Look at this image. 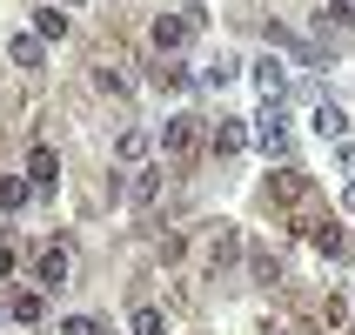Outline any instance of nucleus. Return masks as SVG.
<instances>
[{"label":"nucleus","mask_w":355,"mask_h":335,"mask_svg":"<svg viewBox=\"0 0 355 335\" xmlns=\"http://www.w3.org/2000/svg\"><path fill=\"white\" fill-rule=\"evenodd\" d=\"M329 20L336 27H355V0H329Z\"/></svg>","instance_id":"4be33fe9"},{"label":"nucleus","mask_w":355,"mask_h":335,"mask_svg":"<svg viewBox=\"0 0 355 335\" xmlns=\"http://www.w3.org/2000/svg\"><path fill=\"white\" fill-rule=\"evenodd\" d=\"M94 87H101V94H128V80H121L114 67H94Z\"/></svg>","instance_id":"412c9836"},{"label":"nucleus","mask_w":355,"mask_h":335,"mask_svg":"<svg viewBox=\"0 0 355 335\" xmlns=\"http://www.w3.org/2000/svg\"><path fill=\"white\" fill-rule=\"evenodd\" d=\"M188 27H195L188 14H155V27H148V40H155V54H175L181 40H188Z\"/></svg>","instance_id":"20e7f679"},{"label":"nucleus","mask_w":355,"mask_h":335,"mask_svg":"<svg viewBox=\"0 0 355 335\" xmlns=\"http://www.w3.org/2000/svg\"><path fill=\"white\" fill-rule=\"evenodd\" d=\"M7 316H14V322H27V329H34V322L47 316V295H40V289H20V295L7 302Z\"/></svg>","instance_id":"f8f14e48"},{"label":"nucleus","mask_w":355,"mask_h":335,"mask_svg":"<svg viewBox=\"0 0 355 335\" xmlns=\"http://www.w3.org/2000/svg\"><path fill=\"white\" fill-rule=\"evenodd\" d=\"M248 148V128L241 121H215V155H241Z\"/></svg>","instance_id":"4468645a"},{"label":"nucleus","mask_w":355,"mask_h":335,"mask_svg":"<svg viewBox=\"0 0 355 335\" xmlns=\"http://www.w3.org/2000/svg\"><path fill=\"white\" fill-rule=\"evenodd\" d=\"M14 275V248H7V241H0V282Z\"/></svg>","instance_id":"5701e85b"},{"label":"nucleus","mask_w":355,"mask_h":335,"mask_svg":"<svg viewBox=\"0 0 355 335\" xmlns=\"http://www.w3.org/2000/svg\"><path fill=\"white\" fill-rule=\"evenodd\" d=\"M309 201V175L302 168H275L268 175V208H302Z\"/></svg>","instance_id":"7ed1b4c3"},{"label":"nucleus","mask_w":355,"mask_h":335,"mask_svg":"<svg viewBox=\"0 0 355 335\" xmlns=\"http://www.w3.org/2000/svg\"><path fill=\"white\" fill-rule=\"evenodd\" d=\"M7 60H14V67H40V60H47V40L40 34H14L7 40Z\"/></svg>","instance_id":"9d476101"},{"label":"nucleus","mask_w":355,"mask_h":335,"mask_svg":"<svg viewBox=\"0 0 355 335\" xmlns=\"http://www.w3.org/2000/svg\"><path fill=\"white\" fill-rule=\"evenodd\" d=\"M161 155H168V161H195V155H201V121H195V114L161 121Z\"/></svg>","instance_id":"f257e3e1"},{"label":"nucleus","mask_w":355,"mask_h":335,"mask_svg":"<svg viewBox=\"0 0 355 335\" xmlns=\"http://www.w3.org/2000/svg\"><path fill=\"white\" fill-rule=\"evenodd\" d=\"M295 228H302V235H309V241H315L322 255H342V248H349V241H342V228H336V221H329V215H302Z\"/></svg>","instance_id":"39448f33"},{"label":"nucleus","mask_w":355,"mask_h":335,"mask_svg":"<svg viewBox=\"0 0 355 335\" xmlns=\"http://www.w3.org/2000/svg\"><path fill=\"white\" fill-rule=\"evenodd\" d=\"M128 335H168V316H161V309H148V302H141L135 316H128Z\"/></svg>","instance_id":"2eb2a0df"},{"label":"nucleus","mask_w":355,"mask_h":335,"mask_svg":"<svg viewBox=\"0 0 355 335\" xmlns=\"http://www.w3.org/2000/svg\"><path fill=\"white\" fill-rule=\"evenodd\" d=\"M128 201H135V215L148 221L161 208V175H135V188H128Z\"/></svg>","instance_id":"9b49d317"},{"label":"nucleus","mask_w":355,"mask_h":335,"mask_svg":"<svg viewBox=\"0 0 355 335\" xmlns=\"http://www.w3.org/2000/svg\"><path fill=\"white\" fill-rule=\"evenodd\" d=\"M342 201H349V215H355V181H349V195H342Z\"/></svg>","instance_id":"393cba45"},{"label":"nucleus","mask_w":355,"mask_h":335,"mask_svg":"<svg viewBox=\"0 0 355 335\" xmlns=\"http://www.w3.org/2000/svg\"><path fill=\"white\" fill-rule=\"evenodd\" d=\"M67 7H80V0H67Z\"/></svg>","instance_id":"a878e982"},{"label":"nucleus","mask_w":355,"mask_h":335,"mask_svg":"<svg viewBox=\"0 0 355 335\" xmlns=\"http://www.w3.org/2000/svg\"><path fill=\"white\" fill-rule=\"evenodd\" d=\"M342 161H349V168H355V141H342Z\"/></svg>","instance_id":"b1692460"},{"label":"nucleus","mask_w":355,"mask_h":335,"mask_svg":"<svg viewBox=\"0 0 355 335\" xmlns=\"http://www.w3.org/2000/svg\"><path fill=\"white\" fill-rule=\"evenodd\" d=\"M248 268H255V282H282V261L268 255V248H255V255H248Z\"/></svg>","instance_id":"6ab92c4d"},{"label":"nucleus","mask_w":355,"mask_h":335,"mask_svg":"<svg viewBox=\"0 0 355 335\" xmlns=\"http://www.w3.org/2000/svg\"><path fill=\"white\" fill-rule=\"evenodd\" d=\"M27 195H34V181H27V175H0V215L27 208Z\"/></svg>","instance_id":"ddd939ff"},{"label":"nucleus","mask_w":355,"mask_h":335,"mask_svg":"<svg viewBox=\"0 0 355 335\" xmlns=\"http://www.w3.org/2000/svg\"><path fill=\"white\" fill-rule=\"evenodd\" d=\"M235 248H241L235 221H215V235H208V268H228V261H235Z\"/></svg>","instance_id":"423d86ee"},{"label":"nucleus","mask_w":355,"mask_h":335,"mask_svg":"<svg viewBox=\"0 0 355 335\" xmlns=\"http://www.w3.org/2000/svg\"><path fill=\"white\" fill-rule=\"evenodd\" d=\"M34 34H40V40H60V34H67V14H60L54 0H47V7L34 14Z\"/></svg>","instance_id":"dca6fc26"},{"label":"nucleus","mask_w":355,"mask_h":335,"mask_svg":"<svg viewBox=\"0 0 355 335\" xmlns=\"http://www.w3.org/2000/svg\"><path fill=\"white\" fill-rule=\"evenodd\" d=\"M114 155H121V161H141V155H148V135H141V128H128V135L114 141Z\"/></svg>","instance_id":"a211bd4d"},{"label":"nucleus","mask_w":355,"mask_h":335,"mask_svg":"<svg viewBox=\"0 0 355 335\" xmlns=\"http://www.w3.org/2000/svg\"><path fill=\"white\" fill-rule=\"evenodd\" d=\"M67 275H74V255H67V248H40V261H34V289L40 295H54V289H67Z\"/></svg>","instance_id":"f03ea898"},{"label":"nucleus","mask_w":355,"mask_h":335,"mask_svg":"<svg viewBox=\"0 0 355 335\" xmlns=\"http://www.w3.org/2000/svg\"><path fill=\"white\" fill-rule=\"evenodd\" d=\"M309 128H315L322 141H342V135H349V114H342L336 101H315V114H309Z\"/></svg>","instance_id":"0eeeda50"},{"label":"nucleus","mask_w":355,"mask_h":335,"mask_svg":"<svg viewBox=\"0 0 355 335\" xmlns=\"http://www.w3.org/2000/svg\"><path fill=\"white\" fill-rule=\"evenodd\" d=\"M60 335H107V329H101L94 316H67V322H60Z\"/></svg>","instance_id":"aec40b11"},{"label":"nucleus","mask_w":355,"mask_h":335,"mask_svg":"<svg viewBox=\"0 0 355 335\" xmlns=\"http://www.w3.org/2000/svg\"><path fill=\"white\" fill-rule=\"evenodd\" d=\"M27 181H34L40 195H47V188L60 181V161H54V148H34V155H27Z\"/></svg>","instance_id":"1a4fd4ad"},{"label":"nucleus","mask_w":355,"mask_h":335,"mask_svg":"<svg viewBox=\"0 0 355 335\" xmlns=\"http://www.w3.org/2000/svg\"><path fill=\"white\" fill-rule=\"evenodd\" d=\"M155 87H168V94H181V87H195V74H188V67H155Z\"/></svg>","instance_id":"f3484780"},{"label":"nucleus","mask_w":355,"mask_h":335,"mask_svg":"<svg viewBox=\"0 0 355 335\" xmlns=\"http://www.w3.org/2000/svg\"><path fill=\"white\" fill-rule=\"evenodd\" d=\"M255 87H261V101H282V87H288V67H282L275 54H261V60H255Z\"/></svg>","instance_id":"6e6552de"}]
</instances>
